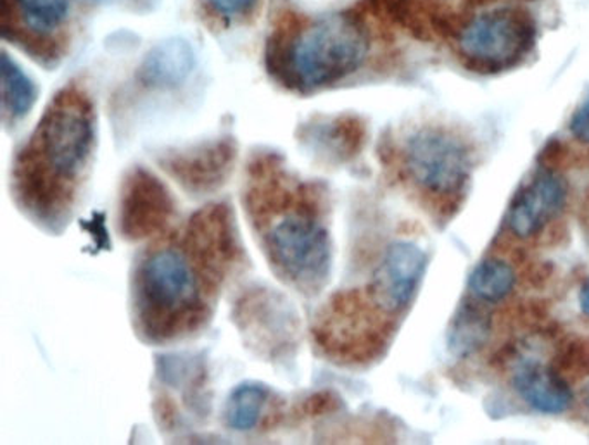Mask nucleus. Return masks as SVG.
<instances>
[{
  "label": "nucleus",
  "mask_w": 589,
  "mask_h": 445,
  "mask_svg": "<svg viewBox=\"0 0 589 445\" xmlns=\"http://www.w3.org/2000/svg\"><path fill=\"white\" fill-rule=\"evenodd\" d=\"M271 263L301 291H319L332 267L331 235L315 216L289 213L265 235Z\"/></svg>",
  "instance_id": "nucleus-5"
},
{
  "label": "nucleus",
  "mask_w": 589,
  "mask_h": 445,
  "mask_svg": "<svg viewBox=\"0 0 589 445\" xmlns=\"http://www.w3.org/2000/svg\"><path fill=\"white\" fill-rule=\"evenodd\" d=\"M39 99V87L32 76L11 59L8 52L2 54V102L6 115L11 120H21L32 111Z\"/></svg>",
  "instance_id": "nucleus-15"
},
{
  "label": "nucleus",
  "mask_w": 589,
  "mask_h": 445,
  "mask_svg": "<svg viewBox=\"0 0 589 445\" xmlns=\"http://www.w3.org/2000/svg\"><path fill=\"white\" fill-rule=\"evenodd\" d=\"M536 35V21L526 8L502 6L467 21L457 39L458 54L470 72L496 75L526 59Z\"/></svg>",
  "instance_id": "nucleus-4"
},
{
  "label": "nucleus",
  "mask_w": 589,
  "mask_h": 445,
  "mask_svg": "<svg viewBox=\"0 0 589 445\" xmlns=\"http://www.w3.org/2000/svg\"><path fill=\"white\" fill-rule=\"evenodd\" d=\"M517 283L514 268L499 258L484 259L469 276V291L479 303L496 304L508 297Z\"/></svg>",
  "instance_id": "nucleus-14"
},
{
  "label": "nucleus",
  "mask_w": 589,
  "mask_h": 445,
  "mask_svg": "<svg viewBox=\"0 0 589 445\" xmlns=\"http://www.w3.org/2000/svg\"><path fill=\"white\" fill-rule=\"evenodd\" d=\"M581 398L582 402H585L586 408H588L589 411V380L585 383V387L581 389Z\"/></svg>",
  "instance_id": "nucleus-24"
},
{
  "label": "nucleus",
  "mask_w": 589,
  "mask_h": 445,
  "mask_svg": "<svg viewBox=\"0 0 589 445\" xmlns=\"http://www.w3.org/2000/svg\"><path fill=\"white\" fill-rule=\"evenodd\" d=\"M558 373L564 375V371L572 370H588L589 371V344L588 343H572L569 344L560 359H557L554 366Z\"/></svg>",
  "instance_id": "nucleus-19"
},
{
  "label": "nucleus",
  "mask_w": 589,
  "mask_h": 445,
  "mask_svg": "<svg viewBox=\"0 0 589 445\" xmlns=\"http://www.w3.org/2000/svg\"><path fill=\"white\" fill-rule=\"evenodd\" d=\"M467 4L474 6V8H484V6L496 4L499 0H465Z\"/></svg>",
  "instance_id": "nucleus-23"
},
{
  "label": "nucleus",
  "mask_w": 589,
  "mask_h": 445,
  "mask_svg": "<svg viewBox=\"0 0 589 445\" xmlns=\"http://www.w3.org/2000/svg\"><path fill=\"white\" fill-rule=\"evenodd\" d=\"M569 185L551 167H542L529 183L515 194L506 213V225L518 239L538 235L566 207Z\"/></svg>",
  "instance_id": "nucleus-8"
},
{
  "label": "nucleus",
  "mask_w": 589,
  "mask_h": 445,
  "mask_svg": "<svg viewBox=\"0 0 589 445\" xmlns=\"http://www.w3.org/2000/svg\"><path fill=\"white\" fill-rule=\"evenodd\" d=\"M140 313L151 330L175 334L180 326H192L203 311V285L192 256L180 247L152 249L137 271Z\"/></svg>",
  "instance_id": "nucleus-3"
},
{
  "label": "nucleus",
  "mask_w": 589,
  "mask_h": 445,
  "mask_svg": "<svg viewBox=\"0 0 589 445\" xmlns=\"http://www.w3.org/2000/svg\"><path fill=\"white\" fill-rule=\"evenodd\" d=\"M195 68V52L183 36H168L149 48L137 69V80L152 90H172Z\"/></svg>",
  "instance_id": "nucleus-11"
},
{
  "label": "nucleus",
  "mask_w": 589,
  "mask_h": 445,
  "mask_svg": "<svg viewBox=\"0 0 589 445\" xmlns=\"http://www.w3.org/2000/svg\"><path fill=\"white\" fill-rule=\"evenodd\" d=\"M570 133H572L579 142L588 143L589 145V94L585 97L578 109L572 112L570 118Z\"/></svg>",
  "instance_id": "nucleus-20"
},
{
  "label": "nucleus",
  "mask_w": 589,
  "mask_h": 445,
  "mask_svg": "<svg viewBox=\"0 0 589 445\" xmlns=\"http://www.w3.org/2000/svg\"><path fill=\"white\" fill-rule=\"evenodd\" d=\"M234 161L232 142L207 143L203 148L192 149L179 155H170L167 161L168 172L191 191H212L224 182Z\"/></svg>",
  "instance_id": "nucleus-12"
},
{
  "label": "nucleus",
  "mask_w": 589,
  "mask_h": 445,
  "mask_svg": "<svg viewBox=\"0 0 589 445\" xmlns=\"http://www.w3.org/2000/svg\"><path fill=\"white\" fill-rule=\"evenodd\" d=\"M173 215V200L163 183L139 170L128 180L121 199V231L142 239L160 231Z\"/></svg>",
  "instance_id": "nucleus-9"
},
{
  "label": "nucleus",
  "mask_w": 589,
  "mask_h": 445,
  "mask_svg": "<svg viewBox=\"0 0 589 445\" xmlns=\"http://www.w3.org/2000/svg\"><path fill=\"white\" fill-rule=\"evenodd\" d=\"M491 316L481 307L463 304L451 322L448 349L460 359L470 358L486 346L491 337Z\"/></svg>",
  "instance_id": "nucleus-13"
},
{
  "label": "nucleus",
  "mask_w": 589,
  "mask_h": 445,
  "mask_svg": "<svg viewBox=\"0 0 589 445\" xmlns=\"http://www.w3.org/2000/svg\"><path fill=\"white\" fill-rule=\"evenodd\" d=\"M96 140L94 109L84 91L64 88L52 99L17 164V180L26 203L41 211L66 203L90 160ZM56 203V204H57Z\"/></svg>",
  "instance_id": "nucleus-1"
},
{
  "label": "nucleus",
  "mask_w": 589,
  "mask_h": 445,
  "mask_svg": "<svg viewBox=\"0 0 589 445\" xmlns=\"http://www.w3.org/2000/svg\"><path fill=\"white\" fill-rule=\"evenodd\" d=\"M371 51V33L355 11L303 21L287 12L268 44L267 63L287 87L311 91L358 72Z\"/></svg>",
  "instance_id": "nucleus-2"
},
{
  "label": "nucleus",
  "mask_w": 589,
  "mask_h": 445,
  "mask_svg": "<svg viewBox=\"0 0 589 445\" xmlns=\"http://www.w3.org/2000/svg\"><path fill=\"white\" fill-rule=\"evenodd\" d=\"M268 387L256 382H244L235 387L225 404V422L228 428L247 432L255 428L264 413Z\"/></svg>",
  "instance_id": "nucleus-16"
},
{
  "label": "nucleus",
  "mask_w": 589,
  "mask_h": 445,
  "mask_svg": "<svg viewBox=\"0 0 589 445\" xmlns=\"http://www.w3.org/2000/svg\"><path fill=\"white\" fill-rule=\"evenodd\" d=\"M579 306L582 313L589 316V279L582 283L581 291H579Z\"/></svg>",
  "instance_id": "nucleus-22"
},
{
  "label": "nucleus",
  "mask_w": 589,
  "mask_h": 445,
  "mask_svg": "<svg viewBox=\"0 0 589 445\" xmlns=\"http://www.w3.org/2000/svg\"><path fill=\"white\" fill-rule=\"evenodd\" d=\"M24 26L33 32L52 33L68 14V0H11Z\"/></svg>",
  "instance_id": "nucleus-18"
},
{
  "label": "nucleus",
  "mask_w": 589,
  "mask_h": 445,
  "mask_svg": "<svg viewBox=\"0 0 589 445\" xmlns=\"http://www.w3.org/2000/svg\"><path fill=\"white\" fill-rule=\"evenodd\" d=\"M222 17H240L255 6L256 0H207Z\"/></svg>",
  "instance_id": "nucleus-21"
},
{
  "label": "nucleus",
  "mask_w": 589,
  "mask_h": 445,
  "mask_svg": "<svg viewBox=\"0 0 589 445\" xmlns=\"http://www.w3.org/2000/svg\"><path fill=\"white\" fill-rule=\"evenodd\" d=\"M311 139H319L326 149H334L338 154H355L365 137V127L355 116H341L331 123H320L310 128Z\"/></svg>",
  "instance_id": "nucleus-17"
},
{
  "label": "nucleus",
  "mask_w": 589,
  "mask_h": 445,
  "mask_svg": "<svg viewBox=\"0 0 589 445\" xmlns=\"http://www.w3.org/2000/svg\"><path fill=\"white\" fill-rule=\"evenodd\" d=\"M512 386L518 398L538 413H566L574 402L566 377L558 373L554 366L542 365L538 359L518 361L512 375Z\"/></svg>",
  "instance_id": "nucleus-10"
},
{
  "label": "nucleus",
  "mask_w": 589,
  "mask_h": 445,
  "mask_svg": "<svg viewBox=\"0 0 589 445\" xmlns=\"http://www.w3.org/2000/svg\"><path fill=\"white\" fill-rule=\"evenodd\" d=\"M405 167L420 191L441 199L462 194L474 167L469 143L445 127H422L405 145Z\"/></svg>",
  "instance_id": "nucleus-6"
},
{
  "label": "nucleus",
  "mask_w": 589,
  "mask_h": 445,
  "mask_svg": "<svg viewBox=\"0 0 589 445\" xmlns=\"http://www.w3.org/2000/svg\"><path fill=\"white\" fill-rule=\"evenodd\" d=\"M427 268L422 247L408 240L390 243L371 282L372 303L386 314L407 310L417 294Z\"/></svg>",
  "instance_id": "nucleus-7"
}]
</instances>
